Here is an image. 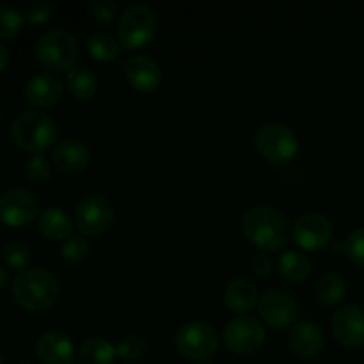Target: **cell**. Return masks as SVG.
Here are the masks:
<instances>
[{
	"label": "cell",
	"instance_id": "1",
	"mask_svg": "<svg viewBox=\"0 0 364 364\" xmlns=\"http://www.w3.org/2000/svg\"><path fill=\"white\" fill-rule=\"evenodd\" d=\"M245 238L263 252H276L290 237V224L279 210L272 206H255L242 219Z\"/></svg>",
	"mask_w": 364,
	"mask_h": 364
},
{
	"label": "cell",
	"instance_id": "2",
	"mask_svg": "<svg viewBox=\"0 0 364 364\" xmlns=\"http://www.w3.org/2000/svg\"><path fill=\"white\" fill-rule=\"evenodd\" d=\"M11 291L18 306L27 311H45L52 308L60 295V283L45 269H27L18 272Z\"/></svg>",
	"mask_w": 364,
	"mask_h": 364
},
{
	"label": "cell",
	"instance_id": "3",
	"mask_svg": "<svg viewBox=\"0 0 364 364\" xmlns=\"http://www.w3.org/2000/svg\"><path fill=\"white\" fill-rule=\"evenodd\" d=\"M59 135L53 117L38 110H23L11 123V137L25 151L41 155L52 148Z\"/></svg>",
	"mask_w": 364,
	"mask_h": 364
},
{
	"label": "cell",
	"instance_id": "4",
	"mask_svg": "<svg viewBox=\"0 0 364 364\" xmlns=\"http://www.w3.org/2000/svg\"><path fill=\"white\" fill-rule=\"evenodd\" d=\"M80 53L77 38L63 28L48 31L36 41L34 55L36 60L52 73H63L75 68V63Z\"/></svg>",
	"mask_w": 364,
	"mask_h": 364
},
{
	"label": "cell",
	"instance_id": "5",
	"mask_svg": "<svg viewBox=\"0 0 364 364\" xmlns=\"http://www.w3.org/2000/svg\"><path fill=\"white\" fill-rule=\"evenodd\" d=\"M156 28H159V18L155 11L146 4H135L121 14L117 36L124 48L137 50L151 43Z\"/></svg>",
	"mask_w": 364,
	"mask_h": 364
},
{
	"label": "cell",
	"instance_id": "6",
	"mask_svg": "<svg viewBox=\"0 0 364 364\" xmlns=\"http://www.w3.org/2000/svg\"><path fill=\"white\" fill-rule=\"evenodd\" d=\"M255 146L263 159L276 166L291 162L299 153L297 135L279 123L263 124L255 135Z\"/></svg>",
	"mask_w": 364,
	"mask_h": 364
},
{
	"label": "cell",
	"instance_id": "7",
	"mask_svg": "<svg viewBox=\"0 0 364 364\" xmlns=\"http://www.w3.org/2000/svg\"><path fill=\"white\" fill-rule=\"evenodd\" d=\"M176 348L181 355L194 361L212 358L219 348V334L210 323L194 320L178 331Z\"/></svg>",
	"mask_w": 364,
	"mask_h": 364
},
{
	"label": "cell",
	"instance_id": "8",
	"mask_svg": "<svg viewBox=\"0 0 364 364\" xmlns=\"http://www.w3.org/2000/svg\"><path fill=\"white\" fill-rule=\"evenodd\" d=\"M114 223V206L105 196L91 194L80 199L75 208V226L84 237H98Z\"/></svg>",
	"mask_w": 364,
	"mask_h": 364
},
{
	"label": "cell",
	"instance_id": "9",
	"mask_svg": "<svg viewBox=\"0 0 364 364\" xmlns=\"http://www.w3.org/2000/svg\"><path fill=\"white\" fill-rule=\"evenodd\" d=\"M223 340L228 350L233 354H252L259 350L265 341V327L252 316H238L224 327Z\"/></svg>",
	"mask_w": 364,
	"mask_h": 364
},
{
	"label": "cell",
	"instance_id": "10",
	"mask_svg": "<svg viewBox=\"0 0 364 364\" xmlns=\"http://www.w3.org/2000/svg\"><path fill=\"white\" fill-rule=\"evenodd\" d=\"M258 311L263 322L272 329H287L297 318L299 304L290 291L272 288L259 297Z\"/></svg>",
	"mask_w": 364,
	"mask_h": 364
},
{
	"label": "cell",
	"instance_id": "11",
	"mask_svg": "<svg viewBox=\"0 0 364 364\" xmlns=\"http://www.w3.org/2000/svg\"><path fill=\"white\" fill-rule=\"evenodd\" d=\"M38 215V199L23 188H7L0 194V220L6 226L23 228Z\"/></svg>",
	"mask_w": 364,
	"mask_h": 364
},
{
	"label": "cell",
	"instance_id": "12",
	"mask_svg": "<svg viewBox=\"0 0 364 364\" xmlns=\"http://www.w3.org/2000/svg\"><path fill=\"white\" fill-rule=\"evenodd\" d=\"M291 235L304 251H322L333 240V224L320 213H304L294 224Z\"/></svg>",
	"mask_w": 364,
	"mask_h": 364
},
{
	"label": "cell",
	"instance_id": "13",
	"mask_svg": "<svg viewBox=\"0 0 364 364\" xmlns=\"http://www.w3.org/2000/svg\"><path fill=\"white\" fill-rule=\"evenodd\" d=\"M333 334L336 341L347 348L364 345V309L361 306H341L333 316Z\"/></svg>",
	"mask_w": 364,
	"mask_h": 364
},
{
	"label": "cell",
	"instance_id": "14",
	"mask_svg": "<svg viewBox=\"0 0 364 364\" xmlns=\"http://www.w3.org/2000/svg\"><path fill=\"white\" fill-rule=\"evenodd\" d=\"M288 347L301 359H315L326 347V336L318 323L299 322L288 333Z\"/></svg>",
	"mask_w": 364,
	"mask_h": 364
},
{
	"label": "cell",
	"instance_id": "15",
	"mask_svg": "<svg viewBox=\"0 0 364 364\" xmlns=\"http://www.w3.org/2000/svg\"><path fill=\"white\" fill-rule=\"evenodd\" d=\"M128 84L139 92H153L162 84V70L149 55H134L124 64Z\"/></svg>",
	"mask_w": 364,
	"mask_h": 364
},
{
	"label": "cell",
	"instance_id": "16",
	"mask_svg": "<svg viewBox=\"0 0 364 364\" xmlns=\"http://www.w3.org/2000/svg\"><path fill=\"white\" fill-rule=\"evenodd\" d=\"M36 355L41 364H71L77 354L70 336L60 331H48L36 343Z\"/></svg>",
	"mask_w": 364,
	"mask_h": 364
},
{
	"label": "cell",
	"instance_id": "17",
	"mask_svg": "<svg viewBox=\"0 0 364 364\" xmlns=\"http://www.w3.org/2000/svg\"><path fill=\"white\" fill-rule=\"evenodd\" d=\"M25 100L39 109H48L59 103L63 96V82L52 73H38L25 84Z\"/></svg>",
	"mask_w": 364,
	"mask_h": 364
},
{
	"label": "cell",
	"instance_id": "18",
	"mask_svg": "<svg viewBox=\"0 0 364 364\" xmlns=\"http://www.w3.org/2000/svg\"><path fill=\"white\" fill-rule=\"evenodd\" d=\"M91 162V151L87 144L77 139H68L59 142L52 153V164L60 173H80Z\"/></svg>",
	"mask_w": 364,
	"mask_h": 364
},
{
	"label": "cell",
	"instance_id": "19",
	"mask_svg": "<svg viewBox=\"0 0 364 364\" xmlns=\"http://www.w3.org/2000/svg\"><path fill=\"white\" fill-rule=\"evenodd\" d=\"M259 302L258 288L251 279H235L224 290V304L231 313H247Z\"/></svg>",
	"mask_w": 364,
	"mask_h": 364
},
{
	"label": "cell",
	"instance_id": "20",
	"mask_svg": "<svg viewBox=\"0 0 364 364\" xmlns=\"http://www.w3.org/2000/svg\"><path fill=\"white\" fill-rule=\"evenodd\" d=\"M38 228L48 240L66 242L71 237L73 223H71L70 215L63 208L50 206V208L43 210L39 213Z\"/></svg>",
	"mask_w": 364,
	"mask_h": 364
},
{
	"label": "cell",
	"instance_id": "21",
	"mask_svg": "<svg viewBox=\"0 0 364 364\" xmlns=\"http://www.w3.org/2000/svg\"><path fill=\"white\" fill-rule=\"evenodd\" d=\"M116 347L105 338H91L84 341L75 355V364H116Z\"/></svg>",
	"mask_w": 364,
	"mask_h": 364
},
{
	"label": "cell",
	"instance_id": "22",
	"mask_svg": "<svg viewBox=\"0 0 364 364\" xmlns=\"http://www.w3.org/2000/svg\"><path fill=\"white\" fill-rule=\"evenodd\" d=\"M64 85L73 98L91 100L98 91V78L87 66H75L66 73Z\"/></svg>",
	"mask_w": 364,
	"mask_h": 364
},
{
	"label": "cell",
	"instance_id": "23",
	"mask_svg": "<svg viewBox=\"0 0 364 364\" xmlns=\"http://www.w3.org/2000/svg\"><path fill=\"white\" fill-rule=\"evenodd\" d=\"M277 270L290 283H304L311 276V262L302 252L287 251L277 259Z\"/></svg>",
	"mask_w": 364,
	"mask_h": 364
},
{
	"label": "cell",
	"instance_id": "24",
	"mask_svg": "<svg viewBox=\"0 0 364 364\" xmlns=\"http://www.w3.org/2000/svg\"><path fill=\"white\" fill-rule=\"evenodd\" d=\"M347 295V284L340 274L327 272L316 283V299L322 306L333 308V306L340 304Z\"/></svg>",
	"mask_w": 364,
	"mask_h": 364
},
{
	"label": "cell",
	"instance_id": "25",
	"mask_svg": "<svg viewBox=\"0 0 364 364\" xmlns=\"http://www.w3.org/2000/svg\"><path fill=\"white\" fill-rule=\"evenodd\" d=\"M87 52L98 63H110L119 55V43L109 32H96L87 39Z\"/></svg>",
	"mask_w": 364,
	"mask_h": 364
},
{
	"label": "cell",
	"instance_id": "26",
	"mask_svg": "<svg viewBox=\"0 0 364 364\" xmlns=\"http://www.w3.org/2000/svg\"><path fill=\"white\" fill-rule=\"evenodd\" d=\"M2 259L9 269L14 270H25L28 262H31V249L27 244L20 240H11L4 245L2 249Z\"/></svg>",
	"mask_w": 364,
	"mask_h": 364
},
{
	"label": "cell",
	"instance_id": "27",
	"mask_svg": "<svg viewBox=\"0 0 364 364\" xmlns=\"http://www.w3.org/2000/svg\"><path fill=\"white\" fill-rule=\"evenodd\" d=\"M25 16L13 6H0V38H16L23 28Z\"/></svg>",
	"mask_w": 364,
	"mask_h": 364
},
{
	"label": "cell",
	"instance_id": "28",
	"mask_svg": "<svg viewBox=\"0 0 364 364\" xmlns=\"http://www.w3.org/2000/svg\"><path fill=\"white\" fill-rule=\"evenodd\" d=\"M25 178L28 183L36 185V187H43L52 178V166L48 160L41 155H32L25 164Z\"/></svg>",
	"mask_w": 364,
	"mask_h": 364
},
{
	"label": "cell",
	"instance_id": "29",
	"mask_svg": "<svg viewBox=\"0 0 364 364\" xmlns=\"http://www.w3.org/2000/svg\"><path fill=\"white\" fill-rule=\"evenodd\" d=\"M148 341L142 336H139V334H128L116 347L117 355L124 359V361H141L148 354Z\"/></svg>",
	"mask_w": 364,
	"mask_h": 364
},
{
	"label": "cell",
	"instance_id": "30",
	"mask_svg": "<svg viewBox=\"0 0 364 364\" xmlns=\"http://www.w3.org/2000/svg\"><path fill=\"white\" fill-rule=\"evenodd\" d=\"M60 255L68 263H82L89 255V244L84 237H70L60 247Z\"/></svg>",
	"mask_w": 364,
	"mask_h": 364
},
{
	"label": "cell",
	"instance_id": "31",
	"mask_svg": "<svg viewBox=\"0 0 364 364\" xmlns=\"http://www.w3.org/2000/svg\"><path fill=\"white\" fill-rule=\"evenodd\" d=\"M25 20L31 21L34 25L46 23V21L52 20L53 16V6L48 2H43V0H36V2H31L27 6L23 13Z\"/></svg>",
	"mask_w": 364,
	"mask_h": 364
},
{
	"label": "cell",
	"instance_id": "32",
	"mask_svg": "<svg viewBox=\"0 0 364 364\" xmlns=\"http://www.w3.org/2000/svg\"><path fill=\"white\" fill-rule=\"evenodd\" d=\"M347 245V256L359 267H364V228L352 231L345 240Z\"/></svg>",
	"mask_w": 364,
	"mask_h": 364
},
{
	"label": "cell",
	"instance_id": "33",
	"mask_svg": "<svg viewBox=\"0 0 364 364\" xmlns=\"http://www.w3.org/2000/svg\"><path fill=\"white\" fill-rule=\"evenodd\" d=\"M117 6L112 0H95L91 4V16L95 18L98 23H110L116 18Z\"/></svg>",
	"mask_w": 364,
	"mask_h": 364
},
{
	"label": "cell",
	"instance_id": "34",
	"mask_svg": "<svg viewBox=\"0 0 364 364\" xmlns=\"http://www.w3.org/2000/svg\"><path fill=\"white\" fill-rule=\"evenodd\" d=\"M252 270H255L259 277H267L272 274L274 262L269 256V252H259V255L252 259Z\"/></svg>",
	"mask_w": 364,
	"mask_h": 364
},
{
	"label": "cell",
	"instance_id": "35",
	"mask_svg": "<svg viewBox=\"0 0 364 364\" xmlns=\"http://www.w3.org/2000/svg\"><path fill=\"white\" fill-rule=\"evenodd\" d=\"M7 64H9V50L4 43H0V73L6 70Z\"/></svg>",
	"mask_w": 364,
	"mask_h": 364
},
{
	"label": "cell",
	"instance_id": "36",
	"mask_svg": "<svg viewBox=\"0 0 364 364\" xmlns=\"http://www.w3.org/2000/svg\"><path fill=\"white\" fill-rule=\"evenodd\" d=\"M7 281H9V274H7V270L4 269L2 265H0V290H2V288L6 287Z\"/></svg>",
	"mask_w": 364,
	"mask_h": 364
},
{
	"label": "cell",
	"instance_id": "37",
	"mask_svg": "<svg viewBox=\"0 0 364 364\" xmlns=\"http://www.w3.org/2000/svg\"><path fill=\"white\" fill-rule=\"evenodd\" d=\"M198 364H208V363H198Z\"/></svg>",
	"mask_w": 364,
	"mask_h": 364
},
{
	"label": "cell",
	"instance_id": "38",
	"mask_svg": "<svg viewBox=\"0 0 364 364\" xmlns=\"http://www.w3.org/2000/svg\"><path fill=\"white\" fill-rule=\"evenodd\" d=\"M0 364H4V361H2V359H0Z\"/></svg>",
	"mask_w": 364,
	"mask_h": 364
}]
</instances>
